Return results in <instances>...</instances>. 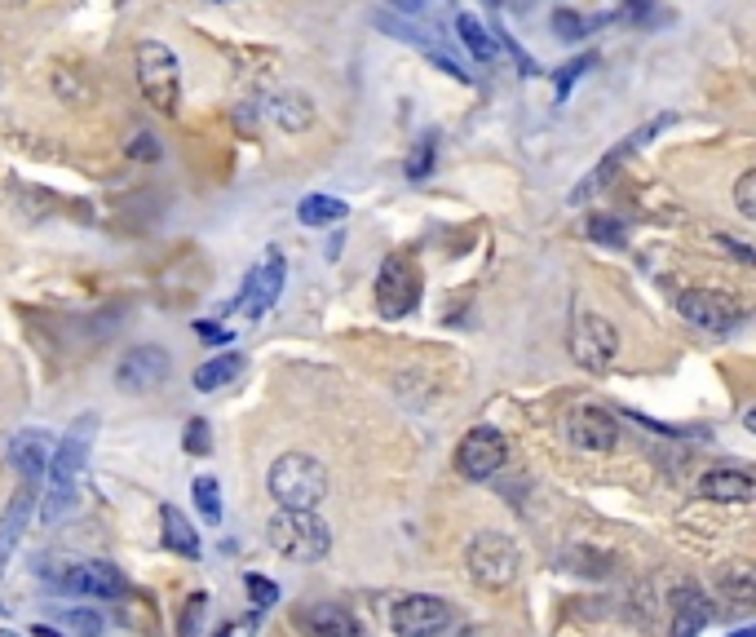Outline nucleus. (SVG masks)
Returning <instances> with one entry per match:
<instances>
[{
	"instance_id": "5",
	"label": "nucleus",
	"mask_w": 756,
	"mask_h": 637,
	"mask_svg": "<svg viewBox=\"0 0 756 637\" xmlns=\"http://www.w3.org/2000/svg\"><path fill=\"white\" fill-rule=\"evenodd\" d=\"M137 84L146 93V102L164 115H177V102H182V71H177V58L164 40H142L137 44Z\"/></svg>"
},
{
	"instance_id": "30",
	"label": "nucleus",
	"mask_w": 756,
	"mask_h": 637,
	"mask_svg": "<svg viewBox=\"0 0 756 637\" xmlns=\"http://www.w3.org/2000/svg\"><path fill=\"white\" fill-rule=\"evenodd\" d=\"M182 447H186L191 456H208V452H213V429H208V421H204V416H191V421H186V429H182Z\"/></svg>"
},
{
	"instance_id": "1",
	"label": "nucleus",
	"mask_w": 756,
	"mask_h": 637,
	"mask_svg": "<svg viewBox=\"0 0 756 637\" xmlns=\"http://www.w3.org/2000/svg\"><path fill=\"white\" fill-rule=\"evenodd\" d=\"M93 434H98V416L89 412V416H80V421L62 434V443H58V447H53V456H49V469H44V496H35L40 518H44L49 527H53V523H62V518L80 505V469H84V461H89Z\"/></svg>"
},
{
	"instance_id": "36",
	"label": "nucleus",
	"mask_w": 756,
	"mask_h": 637,
	"mask_svg": "<svg viewBox=\"0 0 756 637\" xmlns=\"http://www.w3.org/2000/svg\"><path fill=\"white\" fill-rule=\"evenodd\" d=\"M496 44H500V49H509V58H513V62L522 67V75H540V67H535V62H531V58L522 53V44H518V40H509V36H500Z\"/></svg>"
},
{
	"instance_id": "46",
	"label": "nucleus",
	"mask_w": 756,
	"mask_h": 637,
	"mask_svg": "<svg viewBox=\"0 0 756 637\" xmlns=\"http://www.w3.org/2000/svg\"><path fill=\"white\" fill-rule=\"evenodd\" d=\"M0 637H22V634H13V629H0Z\"/></svg>"
},
{
	"instance_id": "32",
	"label": "nucleus",
	"mask_w": 756,
	"mask_h": 637,
	"mask_svg": "<svg viewBox=\"0 0 756 637\" xmlns=\"http://www.w3.org/2000/svg\"><path fill=\"white\" fill-rule=\"evenodd\" d=\"M584 31H589V18H580L575 9H558L553 13V36L558 40H580Z\"/></svg>"
},
{
	"instance_id": "25",
	"label": "nucleus",
	"mask_w": 756,
	"mask_h": 637,
	"mask_svg": "<svg viewBox=\"0 0 756 637\" xmlns=\"http://www.w3.org/2000/svg\"><path fill=\"white\" fill-rule=\"evenodd\" d=\"M589 240L602 244V249H624L629 231H624V222H615L611 213H593V218H589Z\"/></svg>"
},
{
	"instance_id": "21",
	"label": "nucleus",
	"mask_w": 756,
	"mask_h": 637,
	"mask_svg": "<svg viewBox=\"0 0 756 637\" xmlns=\"http://www.w3.org/2000/svg\"><path fill=\"white\" fill-rule=\"evenodd\" d=\"M306 625H310V634L315 637H359V620H355L346 607H337V603L310 607Z\"/></svg>"
},
{
	"instance_id": "45",
	"label": "nucleus",
	"mask_w": 756,
	"mask_h": 637,
	"mask_svg": "<svg viewBox=\"0 0 756 637\" xmlns=\"http://www.w3.org/2000/svg\"><path fill=\"white\" fill-rule=\"evenodd\" d=\"M204 4H235V0H204Z\"/></svg>"
},
{
	"instance_id": "15",
	"label": "nucleus",
	"mask_w": 756,
	"mask_h": 637,
	"mask_svg": "<svg viewBox=\"0 0 756 637\" xmlns=\"http://www.w3.org/2000/svg\"><path fill=\"white\" fill-rule=\"evenodd\" d=\"M35 496H40V483H22V487L13 492V501L4 505V514H0V576H4V567H9V558H13V549H18V540H22L27 523H31Z\"/></svg>"
},
{
	"instance_id": "41",
	"label": "nucleus",
	"mask_w": 756,
	"mask_h": 637,
	"mask_svg": "<svg viewBox=\"0 0 756 637\" xmlns=\"http://www.w3.org/2000/svg\"><path fill=\"white\" fill-rule=\"evenodd\" d=\"M425 4H429V0H394V9H402L407 18H416V13L425 9Z\"/></svg>"
},
{
	"instance_id": "13",
	"label": "nucleus",
	"mask_w": 756,
	"mask_h": 637,
	"mask_svg": "<svg viewBox=\"0 0 756 637\" xmlns=\"http://www.w3.org/2000/svg\"><path fill=\"white\" fill-rule=\"evenodd\" d=\"M284 293V257L279 253H266V262L257 271H248L244 280V293H239V311L248 318H262Z\"/></svg>"
},
{
	"instance_id": "35",
	"label": "nucleus",
	"mask_w": 756,
	"mask_h": 637,
	"mask_svg": "<svg viewBox=\"0 0 756 637\" xmlns=\"http://www.w3.org/2000/svg\"><path fill=\"white\" fill-rule=\"evenodd\" d=\"M244 585H248V594H253V607L270 611V607L279 603V585H275V580H266V576H248Z\"/></svg>"
},
{
	"instance_id": "44",
	"label": "nucleus",
	"mask_w": 756,
	"mask_h": 637,
	"mask_svg": "<svg viewBox=\"0 0 756 637\" xmlns=\"http://www.w3.org/2000/svg\"><path fill=\"white\" fill-rule=\"evenodd\" d=\"M731 637H756L753 629H739V634H731Z\"/></svg>"
},
{
	"instance_id": "19",
	"label": "nucleus",
	"mask_w": 756,
	"mask_h": 637,
	"mask_svg": "<svg viewBox=\"0 0 756 637\" xmlns=\"http://www.w3.org/2000/svg\"><path fill=\"white\" fill-rule=\"evenodd\" d=\"M270 115H275V124H279L284 133H306V129L315 124V102H310L306 93H279V98L270 102Z\"/></svg>"
},
{
	"instance_id": "3",
	"label": "nucleus",
	"mask_w": 756,
	"mask_h": 637,
	"mask_svg": "<svg viewBox=\"0 0 756 637\" xmlns=\"http://www.w3.org/2000/svg\"><path fill=\"white\" fill-rule=\"evenodd\" d=\"M266 540L288 563H324L333 554V527L319 514H302V509H279L266 523Z\"/></svg>"
},
{
	"instance_id": "10",
	"label": "nucleus",
	"mask_w": 756,
	"mask_h": 637,
	"mask_svg": "<svg viewBox=\"0 0 756 637\" xmlns=\"http://www.w3.org/2000/svg\"><path fill=\"white\" fill-rule=\"evenodd\" d=\"M173 376V354L164 345H133L115 363V385L124 394H151Z\"/></svg>"
},
{
	"instance_id": "12",
	"label": "nucleus",
	"mask_w": 756,
	"mask_h": 637,
	"mask_svg": "<svg viewBox=\"0 0 756 637\" xmlns=\"http://www.w3.org/2000/svg\"><path fill=\"white\" fill-rule=\"evenodd\" d=\"M677 311L691 318L695 327H704V332H735L739 327V302L735 297H726V293H708V289H691V293H682L677 297Z\"/></svg>"
},
{
	"instance_id": "31",
	"label": "nucleus",
	"mask_w": 756,
	"mask_h": 637,
	"mask_svg": "<svg viewBox=\"0 0 756 637\" xmlns=\"http://www.w3.org/2000/svg\"><path fill=\"white\" fill-rule=\"evenodd\" d=\"M204 611H208V598L195 594L186 607H182V620H177V637H200V625H204Z\"/></svg>"
},
{
	"instance_id": "18",
	"label": "nucleus",
	"mask_w": 756,
	"mask_h": 637,
	"mask_svg": "<svg viewBox=\"0 0 756 637\" xmlns=\"http://www.w3.org/2000/svg\"><path fill=\"white\" fill-rule=\"evenodd\" d=\"M699 496L704 501H717V505H748L756 496V483L753 474H744V469H708L704 478H699Z\"/></svg>"
},
{
	"instance_id": "42",
	"label": "nucleus",
	"mask_w": 756,
	"mask_h": 637,
	"mask_svg": "<svg viewBox=\"0 0 756 637\" xmlns=\"http://www.w3.org/2000/svg\"><path fill=\"white\" fill-rule=\"evenodd\" d=\"M487 4H500V9H513V13H527L535 0H487Z\"/></svg>"
},
{
	"instance_id": "28",
	"label": "nucleus",
	"mask_w": 756,
	"mask_h": 637,
	"mask_svg": "<svg viewBox=\"0 0 756 637\" xmlns=\"http://www.w3.org/2000/svg\"><path fill=\"white\" fill-rule=\"evenodd\" d=\"M377 27H380V31H389L394 40H407V44H429V31H425L420 22H411V18H389V13H377Z\"/></svg>"
},
{
	"instance_id": "39",
	"label": "nucleus",
	"mask_w": 756,
	"mask_h": 637,
	"mask_svg": "<svg viewBox=\"0 0 756 637\" xmlns=\"http://www.w3.org/2000/svg\"><path fill=\"white\" fill-rule=\"evenodd\" d=\"M195 332H200L204 341H231V332H226V327H217V323H195Z\"/></svg>"
},
{
	"instance_id": "24",
	"label": "nucleus",
	"mask_w": 756,
	"mask_h": 637,
	"mask_svg": "<svg viewBox=\"0 0 756 637\" xmlns=\"http://www.w3.org/2000/svg\"><path fill=\"white\" fill-rule=\"evenodd\" d=\"M456 31H460V44H464V49H469L478 62H491V58L500 53V44H496V31H487V27H482L473 13H460V18H456Z\"/></svg>"
},
{
	"instance_id": "23",
	"label": "nucleus",
	"mask_w": 756,
	"mask_h": 637,
	"mask_svg": "<svg viewBox=\"0 0 756 637\" xmlns=\"http://www.w3.org/2000/svg\"><path fill=\"white\" fill-rule=\"evenodd\" d=\"M239 372H244V354H217V358H208L204 367H195V390H204V394L226 390Z\"/></svg>"
},
{
	"instance_id": "38",
	"label": "nucleus",
	"mask_w": 756,
	"mask_h": 637,
	"mask_svg": "<svg viewBox=\"0 0 756 637\" xmlns=\"http://www.w3.org/2000/svg\"><path fill=\"white\" fill-rule=\"evenodd\" d=\"M722 249L735 257V262H744V266H753V249L748 244H739V240H731V235H722Z\"/></svg>"
},
{
	"instance_id": "20",
	"label": "nucleus",
	"mask_w": 756,
	"mask_h": 637,
	"mask_svg": "<svg viewBox=\"0 0 756 637\" xmlns=\"http://www.w3.org/2000/svg\"><path fill=\"white\" fill-rule=\"evenodd\" d=\"M160 518H164V545L182 558H200V536H195L191 518L177 505H160Z\"/></svg>"
},
{
	"instance_id": "22",
	"label": "nucleus",
	"mask_w": 756,
	"mask_h": 637,
	"mask_svg": "<svg viewBox=\"0 0 756 637\" xmlns=\"http://www.w3.org/2000/svg\"><path fill=\"white\" fill-rule=\"evenodd\" d=\"M346 213H350V204L337 200V195H306L297 204V222L302 226H337V222H346Z\"/></svg>"
},
{
	"instance_id": "16",
	"label": "nucleus",
	"mask_w": 756,
	"mask_h": 637,
	"mask_svg": "<svg viewBox=\"0 0 756 637\" xmlns=\"http://www.w3.org/2000/svg\"><path fill=\"white\" fill-rule=\"evenodd\" d=\"M49 456H53V443H49L44 429H22L9 443V465L22 474V483H44Z\"/></svg>"
},
{
	"instance_id": "2",
	"label": "nucleus",
	"mask_w": 756,
	"mask_h": 637,
	"mask_svg": "<svg viewBox=\"0 0 756 637\" xmlns=\"http://www.w3.org/2000/svg\"><path fill=\"white\" fill-rule=\"evenodd\" d=\"M270 496L279 501V509H302V514H315L324 501H328V465L310 452H288L270 465V478H266Z\"/></svg>"
},
{
	"instance_id": "29",
	"label": "nucleus",
	"mask_w": 756,
	"mask_h": 637,
	"mask_svg": "<svg viewBox=\"0 0 756 637\" xmlns=\"http://www.w3.org/2000/svg\"><path fill=\"white\" fill-rule=\"evenodd\" d=\"M58 620H62L75 637H102V616L89 611V607H67Z\"/></svg>"
},
{
	"instance_id": "8",
	"label": "nucleus",
	"mask_w": 756,
	"mask_h": 637,
	"mask_svg": "<svg viewBox=\"0 0 756 637\" xmlns=\"http://www.w3.org/2000/svg\"><path fill=\"white\" fill-rule=\"evenodd\" d=\"M420 302V271L411 257H385L377 275V311L385 318H407Z\"/></svg>"
},
{
	"instance_id": "9",
	"label": "nucleus",
	"mask_w": 756,
	"mask_h": 637,
	"mask_svg": "<svg viewBox=\"0 0 756 637\" xmlns=\"http://www.w3.org/2000/svg\"><path fill=\"white\" fill-rule=\"evenodd\" d=\"M447 625H451V607L442 598H433V594H407L389 611L394 637H442Z\"/></svg>"
},
{
	"instance_id": "37",
	"label": "nucleus",
	"mask_w": 756,
	"mask_h": 637,
	"mask_svg": "<svg viewBox=\"0 0 756 637\" xmlns=\"http://www.w3.org/2000/svg\"><path fill=\"white\" fill-rule=\"evenodd\" d=\"M129 155H133V160H160V142H155L151 133H137V138L129 142Z\"/></svg>"
},
{
	"instance_id": "17",
	"label": "nucleus",
	"mask_w": 756,
	"mask_h": 637,
	"mask_svg": "<svg viewBox=\"0 0 756 637\" xmlns=\"http://www.w3.org/2000/svg\"><path fill=\"white\" fill-rule=\"evenodd\" d=\"M713 620V603L699 585H682L673 598V637H699Z\"/></svg>"
},
{
	"instance_id": "14",
	"label": "nucleus",
	"mask_w": 756,
	"mask_h": 637,
	"mask_svg": "<svg viewBox=\"0 0 756 637\" xmlns=\"http://www.w3.org/2000/svg\"><path fill=\"white\" fill-rule=\"evenodd\" d=\"M566 434H571V443H575L580 452H611V447H615V438H620V425H615V416H611L606 407L584 403V407H575V412H571Z\"/></svg>"
},
{
	"instance_id": "11",
	"label": "nucleus",
	"mask_w": 756,
	"mask_h": 637,
	"mask_svg": "<svg viewBox=\"0 0 756 637\" xmlns=\"http://www.w3.org/2000/svg\"><path fill=\"white\" fill-rule=\"evenodd\" d=\"M49 580H53V589L75 594V598H120L124 594V576L111 563H102V558H93V563H67Z\"/></svg>"
},
{
	"instance_id": "26",
	"label": "nucleus",
	"mask_w": 756,
	"mask_h": 637,
	"mask_svg": "<svg viewBox=\"0 0 756 637\" xmlns=\"http://www.w3.org/2000/svg\"><path fill=\"white\" fill-rule=\"evenodd\" d=\"M191 492H195V509L204 514V523H213V527H217V523H222V496H217V478H208V474H204V478H195V487H191Z\"/></svg>"
},
{
	"instance_id": "27",
	"label": "nucleus",
	"mask_w": 756,
	"mask_h": 637,
	"mask_svg": "<svg viewBox=\"0 0 756 637\" xmlns=\"http://www.w3.org/2000/svg\"><path fill=\"white\" fill-rule=\"evenodd\" d=\"M433 155H438V138H433V133H425V138L416 142L411 160H407V178H411V182H425V178L433 173Z\"/></svg>"
},
{
	"instance_id": "40",
	"label": "nucleus",
	"mask_w": 756,
	"mask_h": 637,
	"mask_svg": "<svg viewBox=\"0 0 756 637\" xmlns=\"http://www.w3.org/2000/svg\"><path fill=\"white\" fill-rule=\"evenodd\" d=\"M655 0H629V18L633 22H646V9H651Z\"/></svg>"
},
{
	"instance_id": "33",
	"label": "nucleus",
	"mask_w": 756,
	"mask_h": 637,
	"mask_svg": "<svg viewBox=\"0 0 756 637\" xmlns=\"http://www.w3.org/2000/svg\"><path fill=\"white\" fill-rule=\"evenodd\" d=\"M735 204H739V218H756V169H748L739 182H735Z\"/></svg>"
},
{
	"instance_id": "47",
	"label": "nucleus",
	"mask_w": 756,
	"mask_h": 637,
	"mask_svg": "<svg viewBox=\"0 0 756 637\" xmlns=\"http://www.w3.org/2000/svg\"><path fill=\"white\" fill-rule=\"evenodd\" d=\"M0 4H27V0H0Z\"/></svg>"
},
{
	"instance_id": "34",
	"label": "nucleus",
	"mask_w": 756,
	"mask_h": 637,
	"mask_svg": "<svg viewBox=\"0 0 756 637\" xmlns=\"http://www.w3.org/2000/svg\"><path fill=\"white\" fill-rule=\"evenodd\" d=\"M593 62H597V58H593V53H584V58H575V62H566V67L558 71V102H566L571 84H575V80H580V75H584Z\"/></svg>"
},
{
	"instance_id": "43",
	"label": "nucleus",
	"mask_w": 756,
	"mask_h": 637,
	"mask_svg": "<svg viewBox=\"0 0 756 637\" xmlns=\"http://www.w3.org/2000/svg\"><path fill=\"white\" fill-rule=\"evenodd\" d=\"M31 637H58V629H49V625H35V629H31Z\"/></svg>"
},
{
	"instance_id": "7",
	"label": "nucleus",
	"mask_w": 756,
	"mask_h": 637,
	"mask_svg": "<svg viewBox=\"0 0 756 637\" xmlns=\"http://www.w3.org/2000/svg\"><path fill=\"white\" fill-rule=\"evenodd\" d=\"M509 461V438L496 429V425H473L460 447H456V469L469 478V483H482L491 474H500Z\"/></svg>"
},
{
	"instance_id": "4",
	"label": "nucleus",
	"mask_w": 756,
	"mask_h": 637,
	"mask_svg": "<svg viewBox=\"0 0 756 637\" xmlns=\"http://www.w3.org/2000/svg\"><path fill=\"white\" fill-rule=\"evenodd\" d=\"M464 567H469L473 585L500 594V589H509L518 580L522 554H518V545L504 532H478L473 545H469V554H464Z\"/></svg>"
},
{
	"instance_id": "6",
	"label": "nucleus",
	"mask_w": 756,
	"mask_h": 637,
	"mask_svg": "<svg viewBox=\"0 0 756 637\" xmlns=\"http://www.w3.org/2000/svg\"><path fill=\"white\" fill-rule=\"evenodd\" d=\"M566 350L571 358L584 367V372H611L615 358H620V332L615 323L602 315H580L571 323V336H566Z\"/></svg>"
}]
</instances>
